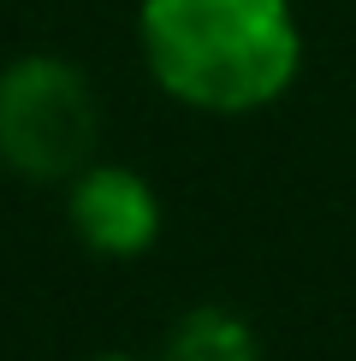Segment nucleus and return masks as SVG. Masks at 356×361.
<instances>
[{
  "label": "nucleus",
  "instance_id": "nucleus-1",
  "mask_svg": "<svg viewBox=\"0 0 356 361\" xmlns=\"http://www.w3.org/2000/svg\"><path fill=\"white\" fill-rule=\"evenodd\" d=\"M137 42L155 83L196 113H256L297 78L291 0H143Z\"/></svg>",
  "mask_w": 356,
  "mask_h": 361
},
{
  "label": "nucleus",
  "instance_id": "nucleus-2",
  "mask_svg": "<svg viewBox=\"0 0 356 361\" xmlns=\"http://www.w3.org/2000/svg\"><path fill=\"white\" fill-rule=\"evenodd\" d=\"M95 89L78 66L30 54L0 71V160L18 178H78L95 154Z\"/></svg>",
  "mask_w": 356,
  "mask_h": 361
},
{
  "label": "nucleus",
  "instance_id": "nucleus-3",
  "mask_svg": "<svg viewBox=\"0 0 356 361\" xmlns=\"http://www.w3.org/2000/svg\"><path fill=\"white\" fill-rule=\"evenodd\" d=\"M66 214H71L78 243L95 255H113V261L155 249L160 237V202L131 166H95L89 160L66 190Z\"/></svg>",
  "mask_w": 356,
  "mask_h": 361
},
{
  "label": "nucleus",
  "instance_id": "nucleus-4",
  "mask_svg": "<svg viewBox=\"0 0 356 361\" xmlns=\"http://www.w3.org/2000/svg\"><path fill=\"white\" fill-rule=\"evenodd\" d=\"M160 361H261V343L244 314L232 308H190L167 332Z\"/></svg>",
  "mask_w": 356,
  "mask_h": 361
},
{
  "label": "nucleus",
  "instance_id": "nucleus-5",
  "mask_svg": "<svg viewBox=\"0 0 356 361\" xmlns=\"http://www.w3.org/2000/svg\"><path fill=\"white\" fill-rule=\"evenodd\" d=\"M95 361H131V355H95Z\"/></svg>",
  "mask_w": 356,
  "mask_h": 361
}]
</instances>
